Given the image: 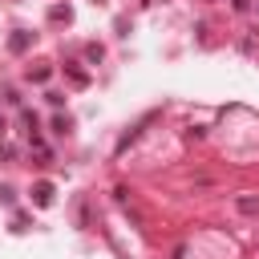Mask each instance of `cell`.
Here are the masks:
<instances>
[{
	"instance_id": "obj_1",
	"label": "cell",
	"mask_w": 259,
	"mask_h": 259,
	"mask_svg": "<svg viewBox=\"0 0 259 259\" xmlns=\"http://www.w3.org/2000/svg\"><path fill=\"white\" fill-rule=\"evenodd\" d=\"M32 198H36V206H49V202H53V186H49V182H36V186H32Z\"/></svg>"
},
{
	"instance_id": "obj_2",
	"label": "cell",
	"mask_w": 259,
	"mask_h": 259,
	"mask_svg": "<svg viewBox=\"0 0 259 259\" xmlns=\"http://www.w3.org/2000/svg\"><path fill=\"white\" fill-rule=\"evenodd\" d=\"M239 210H243V214H255V210H259V194H243V198H239Z\"/></svg>"
}]
</instances>
